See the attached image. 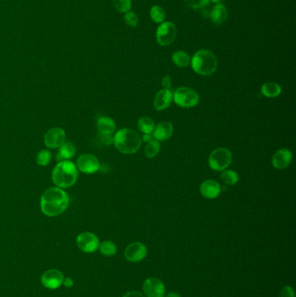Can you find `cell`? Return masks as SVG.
<instances>
[{
  "instance_id": "cell-1",
  "label": "cell",
  "mask_w": 296,
  "mask_h": 297,
  "mask_svg": "<svg viewBox=\"0 0 296 297\" xmlns=\"http://www.w3.org/2000/svg\"><path fill=\"white\" fill-rule=\"evenodd\" d=\"M69 203V195L63 189L50 188L41 196V211L47 217H57L66 211Z\"/></svg>"
},
{
  "instance_id": "cell-2",
  "label": "cell",
  "mask_w": 296,
  "mask_h": 297,
  "mask_svg": "<svg viewBox=\"0 0 296 297\" xmlns=\"http://www.w3.org/2000/svg\"><path fill=\"white\" fill-rule=\"evenodd\" d=\"M52 177V182L57 187L60 189L72 187L78 181V168L69 160L59 162L53 169Z\"/></svg>"
},
{
  "instance_id": "cell-3",
  "label": "cell",
  "mask_w": 296,
  "mask_h": 297,
  "mask_svg": "<svg viewBox=\"0 0 296 297\" xmlns=\"http://www.w3.org/2000/svg\"><path fill=\"white\" fill-rule=\"evenodd\" d=\"M142 138L135 130L124 128L116 133L113 144L115 147L123 154H134L141 148Z\"/></svg>"
},
{
  "instance_id": "cell-4",
  "label": "cell",
  "mask_w": 296,
  "mask_h": 297,
  "mask_svg": "<svg viewBox=\"0 0 296 297\" xmlns=\"http://www.w3.org/2000/svg\"><path fill=\"white\" fill-rule=\"evenodd\" d=\"M190 63L195 73L201 76L212 75L217 68L216 56L207 50H200L196 52Z\"/></svg>"
},
{
  "instance_id": "cell-5",
  "label": "cell",
  "mask_w": 296,
  "mask_h": 297,
  "mask_svg": "<svg viewBox=\"0 0 296 297\" xmlns=\"http://www.w3.org/2000/svg\"><path fill=\"white\" fill-rule=\"evenodd\" d=\"M175 104L181 108H192L198 104L200 97L196 90L189 87H179L173 94Z\"/></svg>"
},
{
  "instance_id": "cell-6",
  "label": "cell",
  "mask_w": 296,
  "mask_h": 297,
  "mask_svg": "<svg viewBox=\"0 0 296 297\" xmlns=\"http://www.w3.org/2000/svg\"><path fill=\"white\" fill-rule=\"evenodd\" d=\"M232 163V153L226 148H217L210 153L209 165L213 170L223 171Z\"/></svg>"
},
{
  "instance_id": "cell-7",
  "label": "cell",
  "mask_w": 296,
  "mask_h": 297,
  "mask_svg": "<svg viewBox=\"0 0 296 297\" xmlns=\"http://www.w3.org/2000/svg\"><path fill=\"white\" fill-rule=\"evenodd\" d=\"M177 30L175 25L170 22H165L159 26L156 31V39L162 47H167L172 43L176 38Z\"/></svg>"
},
{
  "instance_id": "cell-8",
  "label": "cell",
  "mask_w": 296,
  "mask_h": 297,
  "mask_svg": "<svg viewBox=\"0 0 296 297\" xmlns=\"http://www.w3.org/2000/svg\"><path fill=\"white\" fill-rule=\"evenodd\" d=\"M77 244L81 250L85 253L95 252L99 247V239L95 234L92 232H83L77 237Z\"/></svg>"
},
{
  "instance_id": "cell-9",
  "label": "cell",
  "mask_w": 296,
  "mask_h": 297,
  "mask_svg": "<svg viewBox=\"0 0 296 297\" xmlns=\"http://www.w3.org/2000/svg\"><path fill=\"white\" fill-rule=\"evenodd\" d=\"M77 168L84 174H94L100 170V162L92 154H83L77 160Z\"/></svg>"
},
{
  "instance_id": "cell-10",
  "label": "cell",
  "mask_w": 296,
  "mask_h": 297,
  "mask_svg": "<svg viewBox=\"0 0 296 297\" xmlns=\"http://www.w3.org/2000/svg\"><path fill=\"white\" fill-rule=\"evenodd\" d=\"M66 134L62 128L56 127L50 129L43 136V142L46 147L57 149L60 147L65 142Z\"/></svg>"
},
{
  "instance_id": "cell-11",
  "label": "cell",
  "mask_w": 296,
  "mask_h": 297,
  "mask_svg": "<svg viewBox=\"0 0 296 297\" xmlns=\"http://www.w3.org/2000/svg\"><path fill=\"white\" fill-rule=\"evenodd\" d=\"M147 255L146 246L141 242H132L127 246L124 251V256L127 261L131 263H138L144 259Z\"/></svg>"
},
{
  "instance_id": "cell-12",
  "label": "cell",
  "mask_w": 296,
  "mask_h": 297,
  "mask_svg": "<svg viewBox=\"0 0 296 297\" xmlns=\"http://www.w3.org/2000/svg\"><path fill=\"white\" fill-rule=\"evenodd\" d=\"M64 277L58 269H49L43 273L41 277V283L44 287L51 289H56L63 284Z\"/></svg>"
},
{
  "instance_id": "cell-13",
  "label": "cell",
  "mask_w": 296,
  "mask_h": 297,
  "mask_svg": "<svg viewBox=\"0 0 296 297\" xmlns=\"http://www.w3.org/2000/svg\"><path fill=\"white\" fill-rule=\"evenodd\" d=\"M144 294L147 297H164L165 287L157 278H149L143 285Z\"/></svg>"
},
{
  "instance_id": "cell-14",
  "label": "cell",
  "mask_w": 296,
  "mask_h": 297,
  "mask_svg": "<svg viewBox=\"0 0 296 297\" xmlns=\"http://www.w3.org/2000/svg\"><path fill=\"white\" fill-rule=\"evenodd\" d=\"M292 159H293V155L290 150L286 148L280 149L274 154L272 157V165L276 170H283L289 166Z\"/></svg>"
},
{
  "instance_id": "cell-15",
  "label": "cell",
  "mask_w": 296,
  "mask_h": 297,
  "mask_svg": "<svg viewBox=\"0 0 296 297\" xmlns=\"http://www.w3.org/2000/svg\"><path fill=\"white\" fill-rule=\"evenodd\" d=\"M173 100V93L170 89H163L156 93L153 101V104L156 110H165L170 106Z\"/></svg>"
},
{
  "instance_id": "cell-16",
  "label": "cell",
  "mask_w": 296,
  "mask_h": 297,
  "mask_svg": "<svg viewBox=\"0 0 296 297\" xmlns=\"http://www.w3.org/2000/svg\"><path fill=\"white\" fill-rule=\"evenodd\" d=\"M173 132V124L169 121H163L155 126L153 130V138L157 141H165L172 136Z\"/></svg>"
},
{
  "instance_id": "cell-17",
  "label": "cell",
  "mask_w": 296,
  "mask_h": 297,
  "mask_svg": "<svg viewBox=\"0 0 296 297\" xmlns=\"http://www.w3.org/2000/svg\"><path fill=\"white\" fill-rule=\"evenodd\" d=\"M221 186L215 180H206L201 182L200 192L208 199H215L221 193Z\"/></svg>"
},
{
  "instance_id": "cell-18",
  "label": "cell",
  "mask_w": 296,
  "mask_h": 297,
  "mask_svg": "<svg viewBox=\"0 0 296 297\" xmlns=\"http://www.w3.org/2000/svg\"><path fill=\"white\" fill-rule=\"evenodd\" d=\"M76 152H77V150H76L75 145L71 142H64L63 145L59 147V150L56 155V160L58 163L70 160V159L74 157Z\"/></svg>"
},
{
  "instance_id": "cell-19",
  "label": "cell",
  "mask_w": 296,
  "mask_h": 297,
  "mask_svg": "<svg viewBox=\"0 0 296 297\" xmlns=\"http://www.w3.org/2000/svg\"><path fill=\"white\" fill-rule=\"evenodd\" d=\"M116 123L108 117H101L98 120V130L99 134L112 135L116 131Z\"/></svg>"
},
{
  "instance_id": "cell-20",
  "label": "cell",
  "mask_w": 296,
  "mask_h": 297,
  "mask_svg": "<svg viewBox=\"0 0 296 297\" xmlns=\"http://www.w3.org/2000/svg\"><path fill=\"white\" fill-rule=\"evenodd\" d=\"M209 16L211 18L213 23L221 25L227 19V10L222 4H218L211 10V12L209 13Z\"/></svg>"
},
{
  "instance_id": "cell-21",
  "label": "cell",
  "mask_w": 296,
  "mask_h": 297,
  "mask_svg": "<svg viewBox=\"0 0 296 297\" xmlns=\"http://www.w3.org/2000/svg\"><path fill=\"white\" fill-rule=\"evenodd\" d=\"M262 93L267 98H276L282 93V87L274 82L265 83L262 86Z\"/></svg>"
},
{
  "instance_id": "cell-22",
  "label": "cell",
  "mask_w": 296,
  "mask_h": 297,
  "mask_svg": "<svg viewBox=\"0 0 296 297\" xmlns=\"http://www.w3.org/2000/svg\"><path fill=\"white\" fill-rule=\"evenodd\" d=\"M138 126L139 130L144 134H152L155 125V123L150 118L143 117L138 120Z\"/></svg>"
},
{
  "instance_id": "cell-23",
  "label": "cell",
  "mask_w": 296,
  "mask_h": 297,
  "mask_svg": "<svg viewBox=\"0 0 296 297\" xmlns=\"http://www.w3.org/2000/svg\"><path fill=\"white\" fill-rule=\"evenodd\" d=\"M160 148H161V145H160L159 141H157L156 139H153L147 143L144 152H145V155L148 158H153L158 155Z\"/></svg>"
},
{
  "instance_id": "cell-24",
  "label": "cell",
  "mask_w": 296,
  "mask_h": 297,
  "mask_svg": "<svg viewBox=\"0 0 296 297\" xmlns=\"http://www.w3.org/2000/svg\"><path fill=\"white\" fill-rule=\"evenodd\" d=\"M172 60L176 66L181 67V68L190 65V62H191L190 56L188 55L186 52H181V51L175 52L173 54Z\"/></svg>"
},
{
  "instance_id": "cell-25",
  "label": "cell",
  "mask_w": 296,
  "mask_h": 297,
  "mask_svg": "<svg viewBox=\"0 0 296 297\" xmlns=\"http://www.w3.org/2000/svg\"><path fill=\"white\" fill-rule=\"evenodd\" d=\"M221 179L225 185H235L238 182L239 175L235 170H223L221 175Z\"/></svg>"
},
{
  "instance_id": "cell-26",
  "label": "cell",
  "mask_w": 296,
  "mask_h": 297,
  "mask_svg": "<svg viewBox=\"0 0 296 297\" xmlns=\"http://www.w3.org/2000/svg\"><path fill=\"white\" fill-rule=\"evenodd\" d=\"M98 248L101 253L106 257H112L117 253V246L111 241H104L99 244Z\"/></svg>"
},
{
  "instance_id": "cell-27",
  "label": "cell",
  "mask_w": 296,
  "mask_h": 297,
  "mask_svg": "<svg viewBox=\"0 0 296 297\" xmlns=\"http://www.w3.org/2000/svg\"><path fill=\"white\" fill-rule=\"evenodd\" d=\"M52 158V153L49 150H41L37 155L36 161L40 166H47L49 165Z\"/></svg>"
},
{
  "instance_id": "cell-28",
  "label": "cell",
  "mask_w": 296,
  "mask_h": 297,
  "mask_svg": "<svg viewBox=\"0 0 296 297\" xmlns=\"http://www.w3.org/2000/svg\"><path fill=\"white\" fill-rule=\"evenodd\" d=\"M150 17L155 23H162L165 19V12L160 6H154L150 10Z\"/></svg>"
},
{
  "instance_id": "cell-29",
  "label": "cell",
  "mask_w": 296,
  "mask_h": 297,
  "mask_svg": "<svg viewBox=\"0 0 296 297\" xmlns=\"http://www.w3.org/2000/svg\"><path fill=\"white\" fill-rule=\"evenodd\" d=\"M113 4L118 12L126 13L131 8V0H113Z\"/></svg>"
},
{
  "instance_id": "cell-30",
  "label": "cell",
  "mask_w": 296,
  "mask_h": 297,
  "mask_svg": "<svg viewBox=\"0 0 296 297\" xmlns=\"http://www.w3.org/2000/svg\"><path fill=\"white\" fill-rule=\"evenodd\" d=\"M210 0H185V4L190 8L197 10V9H205L209 6Z\"/></svg>"
},
{
  "instance_id": "cell-31",
  "label": "cell",
  "mask_w": 296,
  "mask_h": 297,
  "mask_svg": "<svg viewBox=\"0 0 296 297\" xmlns=\"http://www.w3.org/2000/svg\"><path fill=\"white\" fill-rule=\"evenodd\" d=\"M124 21L128 26H131V27H135L138 24V17L133 12H126V14L124 16Z\"/></svg>"
},
{
  "instance_id": "cell-32",
  "label": "cell",
  "mask_w": 296,
  "mask_h": 297,
  "mask_svg": "<svg viewBox=\"0 0 296 297\" xmlns=\"http://www.w3.org/2000/svg\"><path fill=\"white\" fill-rule=\"evenodd\" d=\"M281 297H294L293 289L289 286H285L281 292Z\"/></svg>"
},
{
  "instance_id": "cell-33",
  "label": "cell",
  "mask_w": 296,
  "mask_h": 297,
  "mask_svg": "<svg viewBox=\"0 0 296 297\" xmlns=\"http://www.w3.org/2000/svg\"><path fill=\"white\" fill-rule=\"evenodd\" d=\"M100 136V141L105 145H110L113 144V139L114 136L112 135H104V134H99Z\"/></svg>"
},
{
  "instance_id": "cell-34",
  "label": "cell",
  "mask_w": 296,
  "mask_h": 297,
  "mask_svg": "<svg viewBox=\"0 0 296 297\" xmlns=\"http://www.w3.org/2000/svg\"><path fill=\"white\" fill-rule=\"evenodd\" d=\"M162 85L164 87V89H170V88H171V78H170V76H165L163 78Z\"/></svg>"
},
{
  "instance_id": "cell-35",
  "label": "cell",
  "mask_w": 296,
  "mask_h": 297,
  "mask_svg": "<svg viewBox=\"0 0 296 297\" xmlns=\"http://www.w3.org/2000/svg\"><path fill=\"white\" fill-rule=\"evenodd\" d=\"M123 297H146L144 294H142L140 292L132 291L129 292L127 294H124Z\"/></svg>"
},
{
  "instance_id": "cell-36",
  "label": "cell",
  "mask_w": 296,
  "mask_h": 297,
  "mask_svg": "<svg viewBox=\"0 0 296 297\" xmlns=\"http://www.w3.org/2000/svg\"><path fill=\"white\" fill-rule=\"evenodd\" d=\"M63 284L65 287L67 288H71L73 286V280H72V278H70V277H67V278H64V280H63Z\"/></svg>"
},
{
  "instance_id": "cell-37",
  "label": "cell",
  "mask_w": 296,
  "mask_h": 297,
  "mask_svg": "<svg viewBox=\"0 0 296 297\" xmlns=\"http://www.w3.org/2000/svg\"><path fill=\"white\" fill-rule=\"evenodd\" d=\"M153 139H154V138H153L152 134H144L143 138H142V141L148 143V142H150V140Z\"/></svg>"
},
{
  "instance_id": "cell-38",
  "label": "cell",
  "mask_w": 296,
  "mask_h": 297,
  "mask_svg": "<svg viewBox=\"0 0 296 297\" xmlns=\"http://www.w3.org/2000/svg\"><path fill=\"white\" fill-rule=\"evenodd\" d=\"M166 297H181V295L178 294V293H175V292H172V293H170V294H167Z\"/></svg>"
},
{
  "instance_id": "cell-39",
  "label": "cell",
  "mask_w": 296,
  "mask_h": 297,
  "mask_svg": "<svg viewBox=\"0 0 296 297\" xmlns=\"http://www.w3.org/2000/svg\"><path fill=\"white\" fill-rule=\"evenodd\" d=\"M211 1L214 2V3L221 4L222 2H223V1H224V0H211Z\"/></svg>"
}]
</instances>
